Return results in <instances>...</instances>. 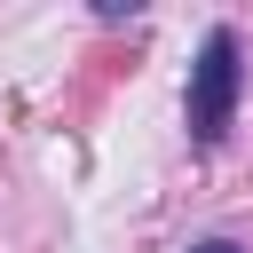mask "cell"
I'll list each match as a JSON object with an SVG mask.
<instances>
[{
    "mask_svg": "<svg viewBox=\"0 0 253 253\" xmlns=\"http://www.w3.org/2000/svg\"><path fill=\"white\" fill-rule=\"evenodd\" d=\"M237 87H245L237 32H206V47H198V63H190V134H198V142H221V134H229Z\"/></svg>",
    "mask_w": 253,
    "mask_h": 253,
    "instance_id": "6da1fadb",
    "label": "cell"
},
{
    "mask_svg": "<svg viewBox=\"0 0 253 253\" xmlns=\"http://www.w3.org/2000/svg\"><path fill=\"white\" fill-rule=\"evenodd\" d=\"M190 253H237V245H229V237H206V245H190Z\"/></svg>",
    "mask_w": 253,
    "mask_h": 253,
    "instance_id": "7a4b0ae2",
    "label": "cell"
}]
</instances>
